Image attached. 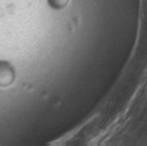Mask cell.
<instances>
[{"label": "cell", "instance_id": "2", "mask_svg": "<svg viewBox=\"0 0 147 146\" xmlns=\"http://www.w3.org/2000/svg\"><path fill=\"white\" fill-rule=\"evenodd\" d=\"M49 5L55 9H61L67 6L69 0H48Z\"/></svg>", "mask_w": 147, "mask_h": 146}, {"label": "cell", "instance_id": "1", "mask_svg": "<svg viewBox=\"0 0 147 146\" xmlns=\"http://www.w3.org/2000/svg\"><path fill=\"white\" fill-rule=\"evenodd\" d=\"M15 79L14 68L7 62L0 60V87H8Z\"/></svg>", "mask_w": 147, "mask_h": 146}]
</instances>
